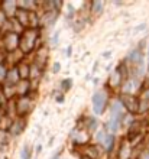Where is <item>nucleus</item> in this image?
Returning a JSON list of instances; mask_svg holds the SVG:
<instances>
[{
    "mask_svg": "<svg viewBox=\"0 0 149 159\" xmlns=\"http://www.w3.org/2000/svg\"><path fill=\"white\" fill-rule=\"evenodd\" d=\"M97 67H99V61H97V62L94 64V67H93V72H95V71H97Z\"/></svg>",
    "mask_w": 149,
    "mask_h": 159,
    "instance_id": "a878e982",
    "label": "nucleus"
},
{
    "mask_svg": "<svg viewBox=\"0 0 149 159\" xmlns=\"http://www.w3.org/2000/svg\"><path fill=\"white\" fill-rule=\"evenodd\" d=\"M52 159H61V158H59V153H57V155H54V158H52Z\"/></svg>",
    "mask_w": 149,
    "mask_h": 159,
    "instance_id": "cd10ccee",
    "label": "nucleus"
},
{
    "mask_svg": "<svg viewBox=\"0 0 149 159\" xmlns=\"http://www.w3.org/2000/svg\"><path fill=\"white\" fill-rule=\"evenodd\" d=\"M32 146L30 145H23V148H22L21 151V159H32Z\"/></svg>",
    "mask_w": 149,
    "mask_h": 159,
    "instance_id": "f3484780",
    "label": "nucleus"
},
{
    "mask_svg": "<svg viewBox=\"0 0 149 159\" xmlns=\"http://www.w3.org/2000/svg\"><path fill=\"white\" fill-rule=\"evenodd\" d=\"M41 16V28L45 29V28H51V26L55 25V22L58 20L59 12H45V13H39Z\"/></svg>",
    "mask_w": 149,
    "mask_h": 159,
    "instance_id": "6e6552de",
    "label": "nucleus"
},
{
    "mask_svg": "<svg viewBox=\"0 0 149 159\" xmlns=\"http://www.w3.org/2000/svg\"><path fill=\"white\" fill-rule=\"evenodd\" d=\"M54 93H55V101L61 104L62 101H64V94H62V93H59V91H54Z\"/></svg>",
    "mask_w": 149,
    "mask_h": 159,
    "instance_id": "412c9836",
    "label": "nucleus"
},
{
    "mask_svg": "<svg viewBox=\"0 0 149 159\" xmlns=\"http://www.w3.org/2000/svg\"><path fill=\"white\" fill-rule=\"evenodd\" d=\"M107 130L104 129V127H100L97 132L94 133V139H95V145H99V146H103V143L106 142V138H107Z\"/></svg>",
    "mask_w": 149,
    "mask_h": 159,
    "instance_id": "2eb2a0df",
    "label": "nucleus"
},
{
    "mask_svg": "<svg viewBox=\"0 0 149 159\" xmlns=\"http://www.w3.org/2000/svg\"><path fill=\"white\" fill-rule=\"evenodd\" d=\"M146 26H148L146 23H141V25H137L136 28H135V32L137 34V32H142V30H145V29H146Z\"/></svg>",
    "mask_w": 149,
    "mask_h": 159,
    "instance_id": "4be33fe9",
    "label": "nucleus"
},
{
    "mask_svg": "<svg viewBox=\"0 0 149 159\" xmlns=\"http://www.w3.org/2000/svg\"><path fill=\"white\" fill-rule=\"evenodd\" d=\"M35 152H36V155H39V153L42 152V145H38L36 149H35Z\"/></svg>",
    "mask_w": 149,
    "mask_h": 159,
    "instance_id": "393cba45",
    "label": "nucleus"
},
{
    "mask_svg": "<svg viewBox=\"0 0 149 159\" xmlns=\"http://www.w3.org/2000/svg\"><path fill=\"white\" fill-rule=\"evenodd\" d=\"M13 17L21 23V26L23 28V29H28V28H29V12H26V10H23V9L17 7V10H16V13H15V16Z\"/></svg>",
    "mask_w": 149,
    "mask_h": 159,
    "instance_id": "f8f14e48",
    "label": "nucleus"
},
{
    "mask_svg": "<svg viewBox=\"0 0 149 159\" xmlns=\"http://www.w3.org/2000/svg\"><path fill=\"white\" fill-rule=\"evenodd\" d=\"M48 61H49V46L48 45L41 46V48H38V49L33 52L32 62L35 64V65H38L44 72H45V70H46Z\"/></svg>",
    "mask_w": 149,
    "mask_h": 159,
    "instance_id": "423d86ee",
    "label": "nucleus"
},
{
    "mask_svg": "<svg viewBox=\"0 0 149 159\" xmlns=\"http://www.w3.org/2000/svg\"><path fill=\"white\" fill-rule=\"evenodd\" d=\"M104 2H100V0H95V2H90V3H87L88 6V13L90 15H93V16H99V15H101L104 10Z\"/></svg>",
    "mask_w": 149,
    "mask_h": 159,
    "instance_id": "ddd939ff",
    "label": "nucleus"
},
{
    "mask_svg": "<svg viewBox=\"0 0 149 159\" xmlns=\"http://www.w3.org/2000/svg\"><path fill=\"white\" fill-rule=\"evenodd\" d=\"M0 10L9 17V19H12L15 16V13L17 10V2L15 0H6V2H2L0 3Z\"/></svg>",
    "mask_w": 149,
    "mask_h": 159,
    "instance_id": "9d476101",
    "label": "nucleus"
},
{
    "mask_svg": "<svg viewBox=\"0 0 149 159\" xmlns=\"http://www.w3.org/2000/svg\"><path fill=\"white\" fill-rule=\"evenodd\" d=\"M81 159H90V158H87V156H84V155H83V156H81Z\"/></svg>",
    "mask_w": 149,
    "mask_h": 159,
    "instance_id": "c85d7f7f",
    "label": "nucleus"
},
{
    "mask_svg": "<svg viewBox=\"0 0 149 159\" xmlns=\"http://www.w3.org/2000/svg\"><path fill=\"white\" fill-rule=\"evenodd\" d=\"M72 84H74V81H72V78L71 77H67V78L61 80V84H59V87H61V93L62 94H65V93H68L72 88Z\"/></svg>",
    "mask_w": 149,
    "mask_h": 159,
    "instance_id": "dca6fc26",
    "label": "nucleus"
},
{
    "mask_svg": "<svg viewBox=\"0 0 149 159\" xmlns=\"http://www.w3.org/2000/svg\"><path fill=\"white\" fill-rule=\"evenodd\" d=\"M21 81V77H19V72H17L16 67H10L7 70V74H6V80H4L3 85H12V87H16V84Z\"/></svg>",
    "mask_w": 149,
    "mask_h": 159,
    "instance_id": "9b49d317",
    "label": "nucleus"
},
{
    "mask_svg": "<svg viewBox=\"0 0 149 159\" xmlns=\"http://www.w3.org/2000/svg\"><path fill=\"white\" fill-rule=\"evenodd\" d=\"M16 68H17V72H19V77H21V80H29L30 62H26L25 59H23L21 64H17Z\"/></svg>",
    "mask_w": 149,
    "mask_h": 159,
    "instance_id": "4468645a",
    "label": "nucleus"
},
{
    "mask_svg": "<svg viewBox=\"0 0 149 159\" xmlns=\"http://www.w3.org/2000/svg\"><path fill=\"white\" fill-rule=\"evenodd\" d=\"M36 101V93H30L29 96H23V97H16L13 109H15V114L16 117H23L28 119V116L30 114V111L33 110Z\"/></svg>",
    "mask_w": 149,
    "mask_h": 159,
    "instance_id": "7ed1b4c3",
    "label": "nucleus"
},
{
    "mask_svg": "<svg viewBox=\"0 0 149 159\" xmlns=\"http://www.w3.org/2000/svg\"><path fill=\"white\" fill-rule=\"evenodd\" d=\"M42 29H25L19 35V51L22 54L29 55L33 54L38 48V42L42 36Z\"/></svg>",
    "mask_w": 149,
    "mask_h": 159,
    "instance_id": "f257e3e1",
    "label": "nucleus"
},
{
    "mask_svg": "<svg viewBox=\"0 0 149 159\" xmlns=\"http://www.w3.org/2000/svg\"><path fill=\"white\" fill-rule=\"evenodd\" d=\"M83 121H84L83 127H84V130H86L88 134L95 133V132L100 129L99 117H95V116H86V117L83 119Z\"/></svg>",
    "mask_w": 149,
    "mask_h": 159,
    "instance_id": "1a4fd4ad",
    "label": "nucleus"
},
{
    "mask_svg": "<svg viewBox=\"0 0 149 159\" xmlns=\"http://www.w3.org/2000/svg\"><path fill=\"white\" fill-rule=\"evenodd\" d=\"M117 100L120 101V104L123 106L124 111L130 116H137V96H132V94H117L116 97Z\"/></svg>",
    "mask_w": 149,
    "mask_h": 159,
    "instance_id": "20e7f679",
    "label": "nucleus"
},
{
    "mask_svg": "<svg viewBox=\"0 0 149 159\" xmlns=\"http://www.w3.org/2000/svg\"><path fill=\"white\" fill-rule=\"evenodd\" d=\"M59 34H61V30H55L54 34L51 35V38H49V46H58L59 43Z\"/></svg>",
    "mask_w": 149,
    "mask_h": 159,
    "instance_id": "a211bd4d",
    "label": "nucleus"
},
{
    "mask_svg": "<svg viewBox=\"0 0 149 159\" xmlns=\"http://www.w3.org/2000/svg\"><path fill=\"white\" fill-rule=\"evenodd\" d=\"M110 93L106 87L100 88V90H95L91 96V109H93V113H94L95 117L99 116H103V113L106 111L109 106H110Z\"/></svg>",
    "mask_w": 149,
    "mask_h": 159,
    "instance_id": "f03ea898",
    "label": "nucleus"
},
{
    "mask_svg": "<svg viewBox=\"0 0 149 159\" xmlns=\"http://www.w3.org/2000/svg\"><path fill=\"white\" fill-rule=\"evenodd\" d=\"M99 81H100L99 78H94V80H93V84H94V85H97V84H99Z\"/></svg>",
    "mask_w": 149,
    "mask_h": 159,
    "instance_id": "bb28decb",
    "label": "nucleus"
},
{
    "mask_svg": "<svg viewBox=\"0 0 149 159\" xmlns=\"http://www.w3.org/2000/svg\"><path fill=\"white\" fill-rule=\"evenodd\" d=\"M59 71H61V62H59V61H55V62L52 64V67H51V72H52V74H58Z\"/></svg>",
    "mask_w": 149,
    "mask_h": 159,
    "instance_id": "aec40b11",
    "label": "nucleus"
},
{
    "mask_svg": "<svg viewBox=\"0 0 149 159\" xmlns=\"http://www.w3.org/2000/svg\"><path fill=\"white\" fill-rule=\"evenodd\" d=\"M112 55H113L112 51H104L103 54H101V58H106V59H107V58H110Z\"/></svg>",
    "mask_w": 149,
    "mask_h": 159,
    "instance_id": "5701e85b",
    "label": "nucleus"
},
{
    "mask_svg": "<svg viewBox=\"0 0 149 159\" xmlns=\"http://www.w3.org/2000/svg\"><path fill=\"white\" fill-rule=\"evenodd\" d=\"M26 126H28V119L23 117H15L10 125V129H9V134L10 136H21L23 132H25Z\"/></svg>",
    "mask_w": 149,
    "mask_h": 159,
    "instance_id": "0eeeda50",
    "label": "nucleus"
},
{
    "mask_svg": "<svg viewBox=\"0 0 149 159\" xmlns=\"http://www.w3.org/2000/svg\"><path fill=\"white\" fill-rule=\"evenodd\" d=\"M72 57V46H68L67 48V58H71Z\"/></svg>",
    "mask_w": 149,
    "mask_h": 159,
    "instance_id": "b1692460",
    "label": "nucleus"
},
{
    "mask_svg": "<svg viewBox=\"0 0 149 159\" xmlns=\"http://www.w3.org/2000/svg\"><path fill=\"white\" fill-rule=\"evenodd\" d=\"M2 46L6 54H10V52H15V51L19 49V35L13 34V32H7V34L2 35Z\"/></svg>",
    "mask_w": 149,
    "mask_h": 159,
    "instance_id": "39448f33",
    "label": "nucleus"
},
{
    "mask_svg": "<svg viewBox=\"0 0 149 159\" xmlns=\"http://www.w3.org/2000/svg\"><path fill=\"white\" fill-rule=\"evenodd\" d=\"M7 65L6 64H2L0 65V85H3L4 80H6V74H7Z\"/></svg>",
    "mask_w": 149,
    "mask_h": 159,
    "instance_id": "6ab92c4d",
    "label": "nucleus"
}]
</instances>
